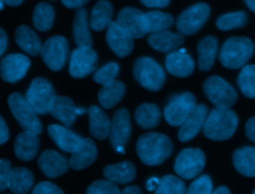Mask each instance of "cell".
Returning <instances> with one entry per match:
<instances>
[{
	"label": "cell",
	"mask_w": 255,
	"mask_h": 194,
	"mask_svg": "<svg viewBox=\"0 0 255 194\" xmlns=\"http://www.w3.org/2000/svg\"><path fill=\"white\" fill-rule=\"evenodd\" d=\"M154 194H186L185 184L174 175H165L159 179Z\"/></svg>",
	"instance_id": "cell-39"
},
{
	"label": "cell",
	"mask_w": 255,
	"mask_h": 194,
	"mask_svg": "<svg viewBox=\"0 0 255 194\" xmlns=\"http://www.w3.org/2000/svg\"><path fill=\"white\" fill-rule=\"evenodd\" d=\"M205 165V155L199 148L181 150L174 162L175 173L183 179H191L200 174Z\"/></svg>",
	"instance_id": "cell-9"
},
{
	"label": "cell",
	"mask_w": 255,
	"mask_h": 194,
	"mask_svg": "<svg viewBox=\"0 0 255 194\" xmlns=\"http://www.w3.org/2000/svg\"><path fill=\"white\" fill-rule=\"evenodd\" d=\"M4 4H7L9 6H18L20 5L24 0H0Z\"/></svg>",
	"instance_id": "cell-53"
},
{
	"label": "cell",
	"mask_w": 255,
	"mask_h": 194,
	"mask_svg": "<svg viewBox=\"0 0 255 194\" xmlns=\"http://www.w3.org/2000/svg\"><path fill=\"white\" fill-rule=\"evenodd\" d=\"M7 44H8L7 35H6L5 31L2 28H0V58L2 57L4 52L6 51Z\"/></svg>",
	"instance_id": "cell-49"
},
{
	"label": "cell",
	"mask_w": 255,
	"mask_h": 194,
	"mask_svg": "<svg viewBox=\"0 0 255 194\" xmlns=\"http://www.w3.org/2000/svg\"><path fill=\"white\" fill-rule=\"evenodd\" d=\"M41 171L49 178L58 177L67 172L69 160L55 150H45L38 159Z\"/></svg>",
	"instance_id": "cell-19"
},
{
	"label": "cell",
	"mask_w": 255,
	"mask_h": 194,
	"mask_svg": "<svg viewBox=\"0 0 255 194\" xmlns=\"http://www.w3.org/2000/svg\"><path fill=\"white\" fill-rule=\"evenodd\" d=\"M31 194H64V192L57 185L48 181H42L33 188Z\"/></svg>",
	"instance_id": "cell-43"
},
{
	"label": "cell",
	"mask_w": 255,
	"mask_h": 194,
	"mask_svg": "<svg viewBox=\"0 0 255 194\" xmlns=\"http://www.w3.org/2000/svg\"><path fill=\"white\" fill-rule=\"evenodd\" d=\"M68 41L63 36H53L49 38L41 49V57L44 63L52 71L61 70L68 56Z\"/></svg>",
	"instance_id": "cell-11"
},
{
	"label": "cell",
	"mask_w": 255,
	"mask_h": 194,
	"mask_svg": "<svg viewBox=\"0 0 255 194\" xmlns=\"http://www.w3.org/2000/svg\"><path fill=\"white\" fill-rule=\"evenodd\" d=\"M212 181L208 175L197 177L186 190V194H211Z\"/></svg>",
	"instance_id": "cell-42"
},
{
	"label": "cell",
	"mask_w": 255,
	"mask_h": 194,
	"mask_svg": "<svg viewBox=\"0 0 255 194\" xmlns=\"http://www.w3.org/2000/svg\"><path fill=\"white\" fill-rule=\"evenodd\" d=\"M106 40L113 52L120 58L128 56L133 49V39L117 22H112L108 27Z\"/></svg>",
	"instance_id": "cell-16"
},
{
	"label": "cell",
	"mask_w": 255,
	"mask_h": 194,
	"mask_svg": "<svg viewBox=\"0 0 255 194\" xmlns=\"http://www.w3.org/2000/svg\"><path fill=\"white\" fill-rule=\"evenodd\" d=\"M244 2L251 11L255 12V0H244Z\"/></svg>",
	"instance_id": "cell-54"
},
{
	"label": "cell",
	"mask_w": 255,
	"mask_h": 194,
	"mask_svg": "<svg viewBox=\"0 0 255 194\" xmlns=\"http://www.w3.org/2000/svg\"><path fill=\"white\" fill-rule=\"evenodd\" d=\"M90 119V133L97 139H106L110 134L111 121L107 113L97 105H91L88 109Z\"/></svg>",
	"instance_id": "cell-25"
},
{
	"label": "cell",
	"mask_w": 255,
	"mask_h": 194,
	"mask_svg": "<svg viewBox=\"0 0 255 194\" xmlns=\"http://www.w3.org/2000/svg\"><path fill=\"white\" fill-rule=\"evenodd\" d=\"M131 126L129 113L126 108H119L113 116L110 128V141L116 150L120 146H125L130 136Z\"/></svg>",
	"instance_id": "cell-15"
},
{
	"label": "cell",
	"mask_w": 255,
	"mask_h": 194,
	"mask_svg": "<svg viewBox=\"0 0 255 194\" xmlns=\"http://www.w3.org/2000/svg\"><path fill=\"white\" fill-rule=\"evenodd\" d=\"M196 98L189 93L175 95L170 97L164 107V118L171 126H179L196 107Z\"/></svg>",
	"instance_id": "cell-7"
},
{
	"label": "cell",
	"mask_w": 255,
	"mask_h": 194,
	"mask_svg": "<svg viewBox=\"0 0 255 194\" xmlns=\"http://www.w3.org/2000/svg\"><path fill=\"white\" fill-rule=\"evenodd\" d=\"M63 5L68 8H82L90 0H61Z\"/></svg>",
	"instance_id": "cell-48"
},
{
	"label": "cell",
	"mask_w": 255,
	"mask_h": 194,
	"mask_svg": "<svg viewBox=\"0 0 255 194\" xmlns=\"http://www.w3.org/2000/svg\"><path fill=\"white\" fill-rule=\"evenodd\" d=\"M172 142L165 134L147 132L140 135L136 142V153L146 165L161 164L172 153Z\"/></svg>",
	"instance_id": "cell-1"
},
{
	"label": "cell",
	"mask_w": 255,
	"mask_h": 194,
	"mask_svg": "<svg viewBox=\"0 0 255 194\" xmlns=\"http://www.w3.org/2000/svg\"><path fill=\"white\" fill-rule=\"evenodd\" d=\"M235 169L246 177H255V147L242 146L232 156Z\"/></svg>",
	"instance_id": "cell-28"
},
{
	"label": "cell",
	"mask_w": 255,
	"mask_h": 194,
	"mask_svg": "<svg viewBox=\"0 0 255 194\" xmlns=\"http://www.w3.org/2000/svg\"><path fill=\"white\" fill-rule=\"evenodd\" d=\"M248 22L247 14L244 11H236L221 15L216 21V27L221 31H228L244 27Z\"/></svg>",
	"instance_id": "cell-38"
},
{
	"label": "cell",
	"mask_w": 255,
	"mask_h": 194,
	"mask_svg": "<svg viewBox=\"0 0 255 194\" xmlns=\"http://www.w3.org/2000/svg\"><path fill=\"white\" fill-rule=\"evenodd\" d=\"M159 183V179L157 177H151L146 181V189L148 191H155Z\"/></svg>",
	"instance_id": "cell-50"
},
{
	"label": "cell",
	"mask_w": 255,
	"mask_h": 194,
	"mask_svg": "<svg viewBox=\"0 0 255 194\" xmlns=\"http://www.w3.org/2000/svg\"><path fill=\"white\" fill-rule=\"evenodd\" d=\"M203 92L218 108H230L237 100L235 89L219 76L209 77L203 84Z\"/></svg>",
	"instance_id": "cell-5"
},
{
	"label": "cell",
	"mask_w": 255,
	"mask_h": 194,
	"mask_svg": "<svg viewBox=\"0 0 255 194\" xmlns=\"http://www.w3.org/2000/svg\"><path fill=\"white\" fill-rule=\"evenodd\" d=\"M113 18V6L108 0H101L94 6L91 18L90 27L94 31H102L110 26Z\"/></svg>",
	"instance_id": "cell-33"
},
{
	"label": "cell",
	"mask_w": 255,
	"mask_h": 194,
	"mask_svg": "<svg viewBox=\"0 0 255 194\" xmlns=\"http://www.w3.org/2000/svg\"><path fill=\"white\" fill-rule=\"evenodd\" d=\"M73 36L78 47L92 46V36L89 29L87 10L85 8H79L76 12L73 24Z\"/></svg>",
	"instance_id": "cell-32"
},
{
	"label": "cell",
	"mask_w": 255,
	"mask_h": 194,
	"mask_svg": "<svg viewBox=\"0 0 255 194\" xmlns=\"http://www.w3.org/2000/svg\"><path fill=\"white\" fill-rule=\"evenodd\" d=\"M133 77L136 82L150 92L162 88L165 82V73L161 66L150 57H140L133 64Z\"/></svg>",
	"instance_id": "cell-4"
},
{
	"label": "cell",
	"mask_w": 255,
	"mask_h": 194,
	"mask_svg": "<svg viewBox=\"0 0 255 194\" xmlns=\"http://www.w3.org/2000/svg\"><path fill=\"white\" fill-rule=\"evenodd\" d=\"M11 171V163L7 159H0V192L8 188V177Z\"/></svg>",
	"instance_id": "cell-44"
},
{
	"label": "cell",
	"mask_w": 255,
	"mask_h": 194,
	"mask_svg": "<svg viewBox=\"0 0 255 194\" xmlns=\"http://www.w3.org/2000/svg\"><path fill=\"white\" fill-rule=\"evenodd\" d=\"M8 105L18 123L25 130L34 131L37 134L42 132V124L37 112L26 97L19 93H13L8 97Z\"/></svg>",
	"instance_id": "cell-6"
},
{
	"label": "cell",
	"mask_w": 255,
	"mask_h": 194,
	"mask_svg": "<svg viewBox=\"0 0 255 194\" xmlns=\"http://www.w3.org/2000/svg\"><path fill=\"white\" fill-rule=\"evenodd\" d=\"M86 194H121L116 183L109 180H97L87 189Z\"/></svg>",
	"instance_id": "cell-41"
},
{
	"label": "cell",
	"mask_w": 255,
	"mask_h": 194,
	"mask_svg": "<svg viewBox=\"0 0 255 194\" xmlns=\"http://www.w3.org/2000/svg\"><path fill=\"white\" fill-rule=\"evenodd\" d=\"M54 9L50 4L41 2L34 8L33 24L39 31H48L51 29L54 23Z\"/></svg>",
	"instance_id": "cell-35"
},
{
	"label": "cell",
	"mask_w": 255,
	"mask_h": 194,
	"mask_svg": "<svg viewBox=\"0 0 255 194\" xmlns=\"http://www.w3.org/2000/svg\"><path fill=\"white\" fill-rule=\"evenodd\" d=\"M210 8L205 3H196L185 9L176 19L177 30L184 35L196 34L206 23Z\"/></svg>",
	"instance_id": "cell-8"
},
{
	"label": "cell",
	"mask_w": 255,
	"mask_h": 194,
	"mask_svg": "<svg viewBox=\"0 0 255 194\" xmlns=\"http://www.w3.org/2000/svg\"><path fill=\"white\" fill-rule=\"evenodd\" d=\"M253 194H255V191H254V192H253Z\"/></svg>",
	"instance_id": "cell-56"
},
{
	"label": "cell",
	"mask_w": 255,
	"mask_h": 194,
	"mask_svg": "<svg viewBox=\"0 0 255 194\" xmlns=\"http://www.w3.org/2000/svg\"><path fill=\"white\" fill-rule=\"evenodd\" d=\"M103 174L109 181L119 184H127L134 179L136 171L133 163L130 161H123L106 166L103 170Z\"/></svg>",
	"instance_id": "cell-27"
},
{
	"label": "cell",
	"mask_w": 255,
	"mask_h": 194,
	"mask_svg": "<svg viewBox=\"0 0 255 194\" xmlns=\"http://www.w3.org/2000/svg\"><path fill=\"white\" fill-rule=\"evenodd\" d=\"M34 184L32 172L25 167L11 168L7 186L10 191L16 194H27Z\"/></svg>",
	"instance_id": "cell-29"
},
{
	"label": "cell",
	"mask_w": 255,
	"mask_h": 194,
	"mask_svg": "<svg viewBox=\"0 0 255 194\" xmlns=\"http://www.w3.org/2000/svg\"><path fill=\"white\" fill-rule=\"evenodd\" d=\"M48 133L60 149L71 153L83 140V137L79 134L59 124H50Z\"/></svg>",
	"instance_id": "cell-24"
},
{
	"label": "cell",
	"mask_w": 255,
	"mask_h": 194,
	"mask_svg": "<svg viewBox=\"0 0 255 194\" xmlns=\"http://www.w3.org/2000/svg\"><path fill=\"white\" fill-rule=\"evenodd\" d=\"M30 67V60L22 54L5 56L0 63V77L7 83H16L21 80Z\"/></svg>",
	"instance_id": "cell-14"
},
{
	"label": "cell",
	"mask_w": 255,
	"mask_h": 194,
	"mask_svg": "<svg viewBox=\"0 0 255 194\" xmlns=\"http://www.w3.org/2000/svg\"><path fill=\"white\" fill-rule=\"evenodd\" d=\"M49 113L60 120L66 127L71 126L78 116L77 106L74 101L70 97L62 96L53 97L49 105Z\"/></svg>",
	"instance_id": "cell-21"
},
{
	"label": "cell",
	"mask_w": 255,
	"mask_h": 194,
	"mask_svg": "<svg viewBox=\"0 0 255 194\" xmlns=\"http://www.w3.org/2000/svg\"><path fill=\"white\" fill-rule=\"evenodd\" d=\"M165 68L172 76L184 78L192 74L195 64L185 49H180L168 53L165 58Z\"/></svg>",
	"instance_id": "cell-18"
},
{
	"label": "cell",
	"mask_w": 255,
	"mask_h": 194,
	"mask_svg": "<svg viewBox=\"0 0 255 194\" xmlns=\"http://www.w3.org/2000/svg\"><path fill=\"white\" fill-rule=\"evenodd\" d=\"M15 40L17 45L31 56H37L41 52V40L28 26L22 25L16 29Z\"/></svg>",
	"instance_id": "cell-31"
},
{
	"label": "cell",
	"mask_w": 255,
	"mask_h": 194,
	"mask_svg": "<svg viewBox=\"0 0 255 194\" xmlns=\"http://www.w3.org/2000/svg\"><path fill=\"white\" fill-rule=\"evenodd\" d=\"M208 108L204 103H199L193 111L186 117L178 129V139L181 142H186L194 138L202 129L206 120Z\"/></svg>",
	"instance_id": "cell-17"
},
{
	"label": "cell",
	"mask_w": 255,
	"mask_h": 194,
	"mask_svg": "<svg viewBox=\"0 0 255 194\" xmlns=\"http://www.w3.org/2000/svg\"><path fill=\"white\" fill-rule=\"evenodd\" d=\"M126 93V86L119 81H113L103 85L98 94V99L100 104L104 108H112L118 104L124 97Z\"/></svg>",
	"instance_id": "cell-30"
},
{
	"label": "cell",
	"mask_w": 255,
	"mask_h": 194,
	"mask_svg": "<svg viewBox=\"0 0 255 194\" xmlns=\"http://www.w3.org/2000/svg\"><path fill=\"white\" fill-rule=\"evenodd\" d=\"M246 136L253 142H255V116L248 119L245 125Z\"/></svg>",
	"instance_id": "cell-45"
},
{
	"label": "cell",
	"mask_w": 255,
	"mask_h": 194,
	"mask_svg": "<svg viewBox=\"0 0 255 194\" xmlns=\"http://www.w3.org/2000/svg\"><path fill=\"white\" fill-rule=\"evenodd\" d=\"M37 135V133L30 130H25L17 135L14 144V151L18 159L22 161H29L36 157L40 145Z\"/></svg>",
	"instance_id": "cell-22"
},
{
	"label": "cell",
	"mask_w": 255,
	"mask_h": 194,
	"mask_svg": "<svg viewBox=\"0 0 255 194\" xmlns=\"http://www.w3.org/2000/svg\"><path fill=\"white\" fill-rule=\"evenodd\" d=\"M55 96L54 88L49 81L36 78L32 81L25 97L38 114H46L49 112V105Z\"/></svg>",
	"instance_id": "cell-10"
},
{
	"label": "cell",
	"mask_w": 255,
	"mask_h": 194,
	"mask_svg": "<svg viewBox=\"0 0 255 194\" xmlns=\"http://www.w3.org/2000/svg\"><path fill=\"white\" fill-rule=\"evenodd\" d=\"M3 7H4V3L0 1V10H2V9H3Z\"/></svg>",
	"instance_id": "cell-55"
},
{
	"label": "cell",
	"mask_w": 255,
	"mask_h": 194,
	"mask_svg": "<svg viewBox=\"0 0 255 194\" xmlns=\"http://www.w3.org/2000/svg\"><path fill=\"white\" fill-rule=\"evenodd\" d=\"M121 194H142V192L137 186H128L124 188Z\"/></svg>",
	"instance_id": "cell-51"
},
{
	"label": "cell",
	"mask_w": 255,
	"mask_h": 194,
	"mask_svg": "<svg viewBox=\"0 0 255 194\" xmlns=\"http://www.w3.org/2000/svg\"><path fill=\"white\" fill-rule=\"evenodd\" d=\"M132 39H139L148 33L145 13L132 7L122 9L116 21Z\"/></svg>",
	"instance_id": "cell-12"
},
{
	"label": "cell",
	"mask_w": 255,
	"mask_h": 194,
	"mask_svg": "<svg viewBox=\"0 0 255 194\" xmlns=\"http://www.w3.org/2000/svg\"><path fill=\"white\" fill-rule=\"evenodd\" d=\"M184 42L183 34L180 32H171L163 30L155 33H150L147 37L148 45L159 52L167 53L178 49Z\"/></svg>",
	"instance_id": "cell-20"
},
{
	"label": "cell",
	"mask_w": 255,
	"mask_h": 194,
	"mask_svg": "<svg viewBox=\"0 0 255 194\" xmlns=\"http://www.w3.org/2000/svg\"><path fill=\"white\" fill-rule=\"evenodd\" d=\"M238 87L242 94L255 98V65H245L238 76Z\"/></svg>",
	"instance_id": "cell-37"
},
{
	"label": "cell",
	"mask_w": 255,
	"mask_h": 194,
	"mask_svg": "<svg viewBox=\"0 0 255 194\" xmlns=\"http://www.w3.org/2000/svg\"><path fill=\"white\" fill-rule=\"evenodd\" d=\"M136 123L144 128L149 129L158 125L160 122L161 113L159 107L154 103H142L140 104L134 113Z\"/></svg>",
	"instance_id": "cell-34"
},
{
	"label": "cell",
	"mask_w": 255,
	"mask_h": 194,
	"mask_svg": "<svg viewBox=\"0 0 255 194\" xmlns=\"http://www.w3.org/2000/svg\"><path fill=\"white\" fill-rule=\"evenodd\" d=\"M69 73L74 78L92 74L98 66V55L91 47H78L71 55Z\"/></svg>",
	"instance_id": "cell-13"
},
{
	"label": "cell",
	"mask_w": 255,
	"mask_h": 194,
	"mask_svg": "<svg viewBox=\"0 0 255 194\" xmlns=\"http://www.w3.org/2000/svg\"><path fill=\"white\" fill-rule=\"evenodd\" d=\"M97 158V147L91 138H83L81 143L72 152L69 159L70 166L75 170H81L90 166Z\"/></svg>",
	"instance_id": "cell-23"
},
{
	"label": "cell",
	"mask_w": 255,
	"mask_h": 194,
	"mask_svg": "<svg viewBox=\"0 0 255 194\" xmlns=\"http://www.w3.org/2000/svg\"><path fill=\"white\" fill-rule=\"evenodd\" d=\"M238 126V116L230 108H213L202 127L203 134L216 141L229 139Z\"/></svg>",
	"instance_id": "cell-2"
},
{
	"label": "cell",
	"mask_w": 255,
	"mask_h": 194,
	"mask_svg": "<svg viewBox=\"0 0 255 194\" xmlns=\"http://www.w3.org/2000/svg\"><path fill=\"white\" fill-rule=\"evenodd\" d=\"M120 72L119 65L117 63H109L100 68L93 76V80L101 85L108 84L116 80Z\"/></svg>",
	"instance_id": "cell-40"
},
{
	"label": "cell",
	"mask_w": 255,
	"mask_h": 194,
	"mask_svg": "<svg viewBox=\"0 0 255 194\" xmlns=\"http://www.w3.org/2000/svg\"><path fill=\"white\" fill-rule=\"evenodd\" d=\"M8 137H9L8 126L5 122V120L0 115V145L3 144L4 142H6L8 140Z\"/></svg>",
	"instance_id": "cell-47"
},
{
	"label": "cell",
	"mask_w": 255,
	"mask_h": 194,
	"mask_svg": "<svg viewBox=\"0 0 255 194\" xmlns=\"http://www.w3.org/2000/svg\"><path fill=\"white\" fill-rule=\"evenodd\" d=\"M148 33H155L167 30L173 25L174 19L172 15L161 11H149L145 13Z\"/></svg>",
	"instance_id": "cell-36"
},
{
	"label": "cell",
	"mask_w": 255,
	"mask_h": 194,
	"mask_svg": "<svg viewBox=\"0 0 255 194\" xmlns=\"http://www.w3.org/2000/svg\"><path fill=\"white\" fill-rule=\"evenodd\" d=\"M254 44L246 37H231L222 45L218 59L221 65L227 69L242 68L254 54Z\"/></svg>",
	"instance_id": "cell-3"
},
{
	"label": "cell",
	"mask_w": 255,
	"mask_h": 194,
	"mask_svg": "<svg viewBox=\"0 0 255 194\" xmlns=\"http://www.w3.org/2000/svg\"><path fill=\"white\" fill-rule=\"evenodd\" d=\"M144 6L150 8H164L168 6L170 0H139Z\"/></svg>",
	"instance_id": "cell-46"
},
{
	"label": "cell",
	"mask_w": 255,
	"mask_h": 194,
	"mask_svg": "<svg viewBox=\"0 0 255 194\" xmlns=\"http://www.w3.org/2000/svg\"><path fill=\"white\" fill-rule=\"evenodd\" d=\"M211 194H231L230 190L226 186H220L216 188L214 191H212Z\"/></svg>",
	"instance_id": "cell-52"
},
{
	"label": "cell",
	"mask_w": 255,
	"mask_h": 194,
	"mask_svg": "<svg viewBox=\"0 0 255 194\" xmlns=\"http://www.w3.org/2000/svg\"><path fill=\"white\" fill-rule=\"evenodd\" d=\"M218 42L214 36H206L197 44L198 68L202 72L209 71L216 59Z\"/></svg>",
	"instance_id": "cell-26"
}]
</instances>
